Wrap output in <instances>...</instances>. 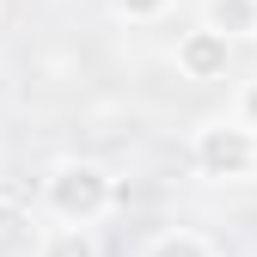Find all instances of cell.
Returning a JSON list of instances; mask_svg holds the SVG:
<instances>
[{
  "mask_svg": "<svg viewBox=\"0 0 257 257\" xmlns=\"http://www.w3.org/2000/svg\"><path fill=\"white\" fill-rule=\"evenodd\" d=\"M43 196H49V208H55V220H98L110 202H116V184L92 166V159H68V166H55L49 172V184H43Z\"/></svg>",
  "mask_w": 257,
  "mask_h": 257,
  "instance_id": "cell-1",
  "label": "cell"
},
{
  "mask_svg": "<svg viewBox=\"0 0 257 257\" xmlns=\"http://www.w3.org/2000/svg\"><path fill=\"white\" fill-rule=\"evenodd\" d=\"M190 159H196L202 178H251L257 172V128L251 122H208L190 141Z\"/></svg>",
  "mask_w": 257,
  "mask_h": 257,
  "instance_id": "cell-2",
  "label": "cell"
},
{
  "mask_svg": "<svg viewBox=\"0 0 257 257\" xmlns=\"http://www.w3.org/2000/svg\"><path fill=\"white\" fill-rule=\"evenodd\" d=\"M227 61H233V37H227V31L196 25V31L178 37V74H184V80H220Z\"/></svg>",
  "mask_w": 257,
  "mask_h": 257,
  "instance_id": "cell-3",
  "label": "cell"
},
{
  "mask_svg": "<svg viewBox=\"0 0 257 257\" xmlns=\"http://www.w3.org/2000/svg\"><path fill=\"white\" fill-rule=\"evenodd\" d=\"M208 25L227 37H257V0H208Z\"/></svg>",
  "mask_w": 257,
  "mask_h": 257,
  "instance_id": "cell-4",
  "label": "cell"
},
{
  "mask_svg": "<svg viewBox=\"0 0 257 257\" xmlns=\"http://www.w3.org/2000/svg\"><path fill=\"white\" fill-rule=\"evenodd\" d=\"M37 257H98V245H92V233L80 227V220H68V227H55V233L43 239Z\"/></svg>",
  "mask_w": 257,
  "mask_h": 257,
  "instance_id": "cell-5",
  "label": "cell"
},
{
  "mask_svg": "<svg viewBox=\"0 0 257 257\" xmlns=\"http://www.w3.org/2000/svg\"><path fill=\"white\" fill-rule=\"evenodd\" d=\"M147 257H208V245H202L196 233H166V239H159Z\"/></svg>",
  "mask_w": 257,
  "mask_h": 257,
  "instance_id": "cell-6",
  "label": "cell"
},
{
  "mask_svg": "<svg viewBox=\"0 0 257 257\" xmlns=\"http://www.w3.org/2000/svg\"><path fill=\"white\" fill-rule=\"evenodd\" d=\"M110 7H116L122 19H141V25H147V19H159V13H166L172 0H110Z\"/></svg>",
  "mask_w": 257,
  "mask_h": 257,
  "instance_id": "cell-7",
  "label": "cell"
},
{
  "mask_svg": "<svg viewBox=\"0 0 257 257\" xmlns=\"http://www.w3.org/2000/svg\"><path fill=\"white\" fill-rule=\"evenodd\" d=\"M239 122H251V128H257V80L239 92Z\"/></svg>",
  "mask_w": 257,
  "mask_h": 257,
  "instance_id": "cell-8",
  "label": "cell"
}]
</instances>
